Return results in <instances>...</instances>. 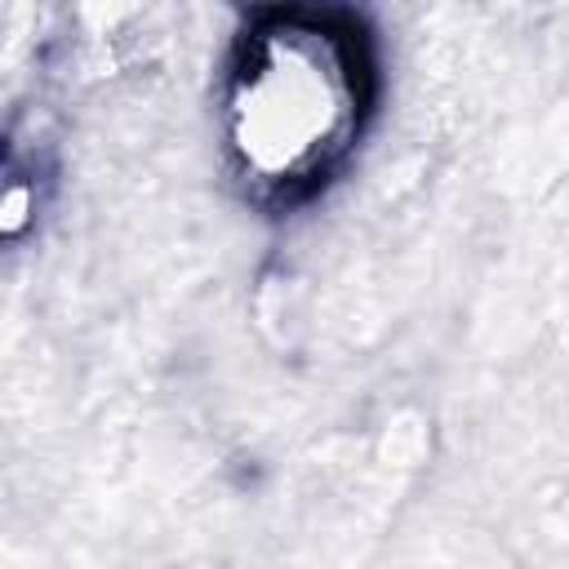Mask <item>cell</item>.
<instances>
[{"label":"cell","mask_w":569,"mask_h":569,"mask_svg":"<svg viewBox=\"0 0 569 569\" xmlns=\"http://www.w3.org/2000/svg\"><path fill=\"white\" fill-rule=\"evenodd\" d=\"M369 80L356 22L311 9L262 13L227 76V142L244 182L284 200L320 187L360 133Z\"/></svg>","instance_id":"6da1fadb"}]
</instances>
